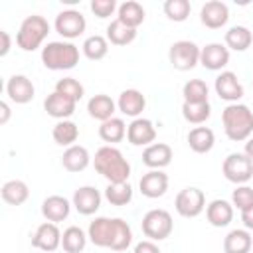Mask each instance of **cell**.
<instances>
[{"mask_svg":"<svg viewBox=\"0 0 253 253\" xmlns=\"http://www.w3.org/2000/svg\"><path fill=\"white\" fill-rule=\"evenodd\" d=\"M93 166H95V170H97L109 184H115V182H128L130 164H128V160L123 156V152H121L117 146H111V144L101 146V148L95 152Z\"/></svg>","mask_w":253,"mask_h":253,"instance_id":"obj_1","label":"cell"},{"mask_svg":"<svg viewBox=\"0 0 253 253\" xmlns=\"http://www.w3.org/2000/svg\"><path fill=\"white\" fill-rule=\"evenodd\" d=\"M221 123L227 138L233 142L247 140L253 134V111L247 105L241 103L227 105L221 113Z\"/></svg>","mask_w":253,"mask_h":253,"instance_id":"obj_2","label":"cell"},{"mask_svg":"<svg viewBox=\"0 0 253 253\" xmlns=\"http://www.w3.org/2000/svg\"><path fill=\"white\" fill-rule=\"evenodd\" d=\"M42 63L51 71L73 69L79 63V47L71 42H49L42 47Z\"/></svg>","mask_w":253,"mask_h":253,"instance_id":"obj_3","label":"cell"},{"mask_svg":"<svg viewBox=\"0 0 253 253\" xmlns=\"http://www.w3.org/2000/svg\"><path fill=\"white\" fill-rule=\"evenodd\" d=\"M47 34H49V22L40 14H32L24 18V22L20 24L16 34V43L24 51H36L43 43Z\"/></svg>","mask_w":253,"mask_h":253,"instance_id":"obj_4","label":"cell"},{"mask_svg":"<svg viewBox=\"0 0 253 253\" xmlns=\"http://www.w3.org/2000/svg\"><path fill=\"white\" fill-rule=\"evenodd\" d=\"M140 225H142V233L150 241H162V239L170 237V233L174 229V221H172L170 211L160 210V208L146 211Z\"/></svg>","mask_w":253,"mask_h":253,"instance_id":"obj_5","label":"cell"},{"mask_svg":"<svg viewBox=\"0 0 253 253\" xmlns=\"http://www.w3.org/2000/svg\"><path fill=\"white\" fill-rule=\"evenodd\" d=\"M200 51H202V47H198L190 40L174 42L168 49L170 65L178 71H190L200 63Z\"/></svg>","mask_w":253,"mask_h":253,"instance_id":"obj_6","label":"cell"},{"mask_svg":"<svg viewBox=\"0 0 253 253\" xmlns=\"http://www.w3.org/2000/svg\"><path fill=\"white\" fill-rule=\"evenodd\" d=\"M221 172L225 176V180L243 186L253 178V162L247 158L245 152H231L223 164H221Z\"/></svg>","mask_w":253,"mask_h":253,"instance_id":"obj_7","label":"cell"},{"mask_svg":"<svg viewBox=\"0 0 253 253\" xmlns=\"http://www.w3.org/2000/svg\"><path fill=\"white\" fill-rule=\"evenodd\" d=\"M174 208L182 217H198L206 210V196L200 188L188 186L178 192L174 200Z\"/></svg>","mask_w":253,"mask_h":253,"instance_id":"obj_8","label":"cell"},{"mask_svg":"<svg viewBox=\"0 0 253 253\" xmlns=\"http://www.w3.org/2000/svg\"><path fill=\"white\" fill-rule=\"evenodd\" d=\"M53 28L65 40H73V38H79L85 32L87 22H85V16L79 10H63L55 16Z\"/></svg>","mask_w":253,"mask_h":253,"instance_id":"obj_9","label":"cell"},{"mask_svg":"<svg viewBox=\"0 0 253 253\" xmlns=\"http://www.w3.org/2000/svg\"><path fill=\"white\" fill-rule=\"evenodd\" d=\"M115 233H117V217H95L87 229L89 241L97 247H107V249L113 247Z\"/></svg>","mask_w":253,"mask_h":253,"instance_id":"obj_10","label":"cell"},{"mask_svg":"<svg viewBox=\"0 0 253 253\" xmlns=\"http://www.w3.org/2000/svg\"><path fill=\"white\" fill-rule=\"evenodd\" d=\"M32 247H36L40 251H47V253L61 247V231H59L57 223L43 221L42 225H38V229L32 235Z\"/></svg>","mask_w":253,"mask_h":253,"instance_id":"obj_11","label":"cell"},{"mask_svg":"<svg viewBox=\"0 0 253 253\" xmlns=\"http://www.w3.org/2000/svg\"><path fill=\"white\" fill-rule=\"evenodd\" d=\"M213 87H215L217 97L227 101L229 105L237 103L243 97V85H241V81L237 79V75L233 71H221L215 77V85Z\"/></svg>","mask_w":253,"mask_h":253,"instance_id":"obj_12","label":"cell"},{"mask_svg":"<svg viewBox=\"0 0 253 253\" xmlns=\"http://www.w3.org/2000/svg\"><path fill=\"white\" fill-rule=\"evenodd\" d=\"M126 138L132 146H150L156 140V128L150 119H132L126 126Z\"/></svg>","mask_w":253,"mask_h":253,"instance_id":"obj_13","label":"cell"},{"mask_svg":"<svg viewBox=\"0 0 253 253\" xmlns=\"http://www.w3.org/2000/svg\"><path fill=\"white\" fill-rule=\"evenodd\" d=\"M200 20L206 28L210 30H217L221 26L227 24L229 20V8L225 2H219V0H210L202 6L200 10Z\"/></svg>","mask_w":253,"mask_h":253,"instance_id":"obj_14","label":"cell"},{"mask_svg":"<svg viewBox=\"0 0 253 253\" xmlns=\"http://www.w3.org/2000/svg\"><path fill=\"white\" fill-rule=\"evenodd\" d=\"M200 63L210 71H221L229 63V49L223 43H208L200 51Z\"/></svg>","mask_w":253,"mask_h":253,"instance_id":"obj_15","label":"cell"},{"mask_svg":"<svg viewBox=\"0 0 253 253\" xmlns=\"http://www.w3.org/2000/svg\"><path fill=\"white\" fill-rule=\"evenodd\" d=\"M71 204L81 215H93L101 208V194L93 186H81L73 192Z\"/></svg>","mask_w":253,"mask_h":253,"instance_id":"obj_16","label":"cell"},{"mask_svg":"<svg viewBox=\"0 0 253 253\" xmlns=\"http://www.w3.org/2000/svg\"><path fill=\"white\" fill-rule=\"evenodd\" d=\"M6 95L16 105H26V103H30L34 99L36 87L26 75H12L8 79V83H6Z\"/></svg>","mask_w":253,"mask_h":253,"instance_id":"obj_17","label":"cell"},{"mask_svg":"<svg viewBox=\"0 0 253 253\" xmlns=\"http://www.w3.org/2000/svg\"><path fill=\"white\" fill-rule=\"evenodd\" d=\"M75 107H77V103H75L73 99H69V97H65V95L57 93V91L49 93V95L45 97V101H43L45 113H47L49 117L57 119V121H67V119L75 113Z\"/></svg>","mask_w":253,"mask_h":253,"instance_id":"obj_18","label":"cell"},{"mask_svg":"<svg viewBox=\"0 0 253 253\" xmlns=\"http://www.w3.org/2000/svg\"><path fill=\"white\" fill-rule=\"evenodd\" d=\"M138 188H140V194L146 196V198H150V200L160 198L168 190V176L162 170H150V172H146L140 178Z\"/></svg>","mask_w":253,"mask_h":253,"instance_id":"obj_19","label":"cell"},{"mask_svg":"<svg viewBox=\"0 0 253 253\" xmlns=\"http://www.w3.org/2000/svg\"><path fill=\"white\" fill-rule=\"evenodd\" d=\"M71 206H73V204H69L67 198L53 194V196H47V198L42 202V215H43L47 221H51V223H59V221L67 219V215H69V211H71Z\"/></svg>","mask_w":253,"mask_h":253,"instance_id":"obj_20","label":"cell"},{"mask_svg":"<svg viewBox=\"0 0 253 253\" xmlns=\"http://www.w3.org/2000/svg\"><path fill=\"white\" fill-rule=\"evenodd\" d=\"M142 162L150 170H162L172 162V148L166 142H152L142 152Z\"/></svg>","mask_w":253,"mask_h":253,"instance_id":"obj_21","label":"cell"},{"mask_svg":"<svg viewBox=\"0 0 253 253\" xmlns=\"http://www.w3.org/2000/svg\"><path fill=\"white\" fill-rule=\"evenodd\" d=\"M117 107H119V111H121L125 117L138 119V115H140V113L144 111V107H146V99H144V95H142L138 89H125V91L119 95Z\"/></svg>","mask_w":253,"mask_h":253,"instance_id":"obj_22","label":"cell"},{"mask_svg":"<svg viewBox=\"0 0 253 253\" xmlns=\"http://www.w3.org/2000/svg\"><path fill=\"white\" fill-rule=\"evenodd\" d=\"M115 109H117V103L105 95V93H99V95H93L89 101H87V111H89V117L95 119V121H109L113 119L115 115Z\"/></svg>","mask_w":253,"mask_h":253,"instance_id":"obj_23","label":"cell"},{"mask_svg":"<svg viewBox=\"0 0 253 253\" xmlns=\"http://www.w3.org/2000/svg\"><path fill=\"white\" fill-rule=\"evenodd\" d=\"M206 217L213 227H225L233 219V206L227 200H211L206 208Z\"/></svg>","mask_w":253,"mask_h":253,"instance_id":"obj_24","label":"cell"},{"mask_svg":"<svg viewBox=\"0 0 253 253\" xmlns=\"http://www.w3.org/2000/svg\"><path fill=\"white\" fill-rule=\"evenodd\" d=\"M89 162H91L89 150L81 144H73V146L65 148L63 156H61V164L67 172H81L89 166Z\"/></svg>","mask_w":253,"mask_h":253,"instance_id":"obj_25","label":"cell"},{"mask_svg":"<svg viewBox=\"0 0 253 253\" xmlns=\"http://www.w3.org/2000/svg\"><path fill=\"white\" fill-rule=\"evenodd\" d=\"M215 144V134L211 128L208 126H194L188 132V146L196 152V154H206L213 148Z\"/></svg>","mask_w":253,"mask_h":253,"instance_id":"obj_26","label":"cell"},{"mask_svg":"<svg viewBox=\"0 0 253 253\" xmlns=\"http://www.w3.org/2000/svg\"><path fill=\"white\" fill-rule=\"evenodd\" d=\"M251 247L253 239L247 229H231L223 239V253H249Z\"/></svg>","mask_w":253,"mask_h":253,"instance_id":"obj_27","label":"cell"},{"mask_svg":"<svg viewBox=\"0 0 253 253\" xmlns=\"http://www.w3.org/2000/svg\"><path fill=\"white\" fill-rule=\"evenodd\" d=\"M0 194L8 206H22L30 198V188L24 180H8L4 182Z\"/></svg>","mask_w":253,"mask_h":253,"instance_id":"obj_28","label":"cell"},{"mask_svg":"<svg viewBox=\"0 0 253 253\" xmlns=\"http://www.w3.org/2000/svg\"><path fill=\"white\" fill-rule=\"evenodd\" d=\"M117 20H121L125 26L128 28H138L144 22V8L142 4H138L136 0H126L119 6L117 10Z\"/></svg>","mask_w":253,"mask_h":253,"instance_id":"obj_29","label":"cell"},{"mask_svg":"<svg viewBox=\"0 0 253 253\" xmlns=\"http://www.w3.org/2000/svg\"><path fill=\"white\" fill-rule=\"evenodd\" d=\"M253 43V34L245 26H231L225 32V47L233 51H245Z\"/></svg>","mask_w":253,"mask_h":253,"instance_id":"obj_30","label":"cell"},{"mask_svg":"<svg viewBox=\"0 0 253 253\" xmlns=\"http://www.w3.org/2000/svg\"><path fill=\"white\" fill-rule=\"evenodd\" d=\"M51 136L55 140V144L59 146H73L75 140L79 138V126L73 121H57L55 126L51 128Z\"/></svg>","mask_w":253,"mask_h":253,"instance_id":"obj_31","label":"cell"},{"mask_svg":"<svg viewBox=\"0 0 253 253\" xmlns=\"http://www.w3.org/2000/svg\"><path fill=\"white\" fill-rule=\"evenodd\" d=\"M87 239H89V235L81 227L69 225L61 233V247H63L65 253H81L87 245Z\"/></svg>","mask_w":253,"mask_h":253,"instance_id":"obj_32","label":"cell"},{"mask_svg":"<svg viewBox=\"0 0 253 253\" xmlns=\"http://www.w3.org/2000/svg\"><path fill=\"white\" fill-rule=\"evenodd\" d=\"M107 40L113 45H128L136 40V30L125 26L121 20H113L107 26Z\"/></svg>","mask_w":253,"mask_h":253,"instance_id":"obj_33","label":"cell"},{"mask_svg":"<svg viewBox=\"0 0 253 253\" xmlns=\"http://www.w3.org/2000/svg\"><path fill=\"white\" fill-rule=\"evenodd\" d=\"M99 136H101V140L109 142L111 146H113L115 142H121V140L126 136V125H125V121L119 119V117H113V119L101 123V126H99Z\"/></svg>","mask_w":253,"mask_h":253,"instance_id":"obj_34","label":"cell"},{"mask_svg":"<svg viewBox=\"0 0 253 253\" xmlns=\"http://www.w3.org/2000/svg\"><path fill=\"white\" fill-rule=\"evenodd\" d=\"M81 49H83V55H85L87 59L99 61V59H103V57L109 53V40L103 38V36H97V34H95V36H89V38L83 42Z\"/></svg>","mask_w":253,"mask_h":253,"instance_id":"obj_35","label":"cell"},{"mask_svg":"<svg viewBox=\"0 0 253 253\" xmlns=\"http://www.w3.org/2000/svg\"><path fill=\"white\" fill-rule=\"evenodd\" d=\"M105 198L111 206H126L132 200V188L128 182H115L105 188Z\"/></svg>","mask_w":253,"mask_h":253,"instance_id":"obj_36","label":"cell"},{"mask_svg":"<svg viewBox=\"0 0 253 253\" xmlns=\"http://www.w3.org/2000/svg\"><path fill=\"white\" fill-rule=\"evenodd\" d=\"M182 95H184V103H208L210 89H208L206 81H202V79H190V81L184 83Z\"/></svg>","mask_w":253,"mask_h":253,"instance_id":"obj_37","label":"cell"},{"mask_svg":"<svg viewBox=\"0 0 253 253\" xmlns=\"http://www.w3.org/2000/svg\"><path fill=\"white\" fill-rule=\"evenodd\" d=\"M211 105L208 103H182V117L192 125H202L210 119Z\"/></svg>","mask_w":253,"mask_h":253,"instance_id":"obj_38","label":"cell"},{"mask_svg":"<svg viewBox=\"0 0 253 253\" xmlns=\"http://www.w3.org/2000/svg\"><path fill=\"white\" fill-rule=\"evenodd\" d=\"M162 8H164V14L168 16V20H172V22H184V20H188V16L192 12V6L188 0H166Z\"/></svg>","mask_w":253,"mask_h":253,"instance_id":"obj_39","label":"cell"},{"mask_svg":"<svg viewBox=\"0 0 253 253\" xmlns=\"http://www.w3.org/2000/svg\"><path fill=\"white\" fill-rule=\"evenodd\" d=\"M55 91L61 93V95H65V97H69V99H73L75 103H79L83 99V95H85V87L75 77H63V79H59L55 83Z\"/></svg>","mask_w":253,"mask_h":253,"instance_id":"obj_40","label":"cell"},{"mask_svg":"<svg viewBox=\"0 0 253 253\" xmlns=\"http://www.w3.org/2000/svg\"><path fill=\"white\" fill-rule=\"evenodd\" d=\"M132 243V229H130V225L125 221V219H121V217H117V233H115V241H113V251H125V249H128V245Z\"/></svg>","mask_w":253,"mask_h":253,"instance_id":"obj_41","label":"cell"},{"mask_svg":"<svg viewBox=\"0 0 253 253\" xmlns=\"http://www.w3.org/2000/svg\"><path fill=\"white\" fill-rule=\"evenodd\" d=\"M231 206L237 208V210H245L249 206H253V188L243 184V186H237L231 194Z\"/></svg>","mask_w":253,"mask_h":253,"instance_id":"obj_42","label":"cell"},{"mask_svg":"<svg viewBox=\"0 0 253 253\" xmlns=\"http://www.w3.org/2000/svg\"><path fill=\"white\" fill-rule=\"evenodd\" d=\"M115 10H119L115 0H91V12L97 18H109Z\"/></svg>","mask_w":253,"mask_h":253,"instance_id":"obj_43","label":"cell"},{"mask_svg":"<svg viewBox=\"0 0 253 253\" xmlns=\"http://www.w3.org/2000/svg\"><path fill=\"white\" fill-rule=\"evenodd\" d=\"M134 253H162V251H160V247L154 241L144 239V241H140V243L134 245Z\"/></svg>","mask_w":253,"mask_h":253,"instance_id":"obj_44","label":"cell"},{"mask_svg":"<svg viewBox=\"0 0 253 253\" xmlns=\"http://www.w3.org/2000/svg\"><path fill=\"white\" fill-rule=\"evenodd\" d=\"M0 40H2V47H0V55H8L10 51V45H12V40H10V34L6 30H0Z\"/></svg>","mask_w":253,"mask_h":253,"instance_id":"obj_45","label":"cell"},{"mask_svg":"<svg viewBox=\"0 0 253 253\" xmlns=\"http://www.w3.org/2000/svg\"><path fill=\"white\" fill-rule=\"evenodd\" d=\"M241 221L247 229H253V206H249L241 211Z\"/></svg>","mask_w":253,"mask_h":253,"instance_id":"obj_46","label":"cell"},{"mask_svg":"<svg viewBox=\"0 0 253 253\" xmlns=\"http://www.w3.org/2000/svg\"><path fill=\"white\" fill-rule=\"evenodd\" d=\"M8 119H10V107L6 101H2L0 103V125H6Z\"/></svg>","mask_w":253,"mask_h":253,"instance_id":"obj_47","label":"cell"},{"mask_svg":"<svg viewBox=\"0 0 253 253\" xmlns=\"http://www.w3.org/2000/svg\"><path fill=\"white\" fill-rule=\"evenodd\" d=\"M245 154H247V158L253 162V136H249L247 142H245Z\"/></svg>","mask_w":253,"mask_h":253,"instance_id":"obj_48","label":"cell"}]
</instances>
